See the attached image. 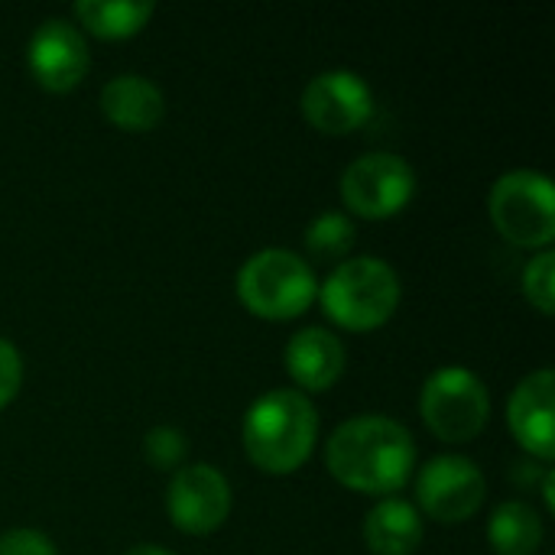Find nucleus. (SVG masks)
<instances>
[{"label":"nucleus","mask_w":555,"mask_h":555,"mask_svg":"<svg viewBox=\"0 0 555 555\" xmlns=\"http://www.w3.org/2000/svg\"><path fill=\"white\" fill-rule=\"evenodd\" d=\"M325 468L348 491L393 498L416 468V442L403 423L384 413H361L328 436Z\"/></svg>","instance_id":"f257e3e1"},{"label":"nucleus","mask_w":555,"mask_h":555,"mask_svg":"<svg viewBox=\"0 0 555 555\" xmlns=\"http://www.w3.org/2000/svg\"><path fill=\"white\" fill-rule=\"evenodd\" d=\"M241 442L254 468H260L263 475H293L315 452L319 413L312 400L293 387L270 390L247 406Z\"/></svg>","instance_id":"f03ea898"},{"label":"nucleus","mask_w":555,"mask_h":555,"mask_svg":"<svg viewBox=\"0 0 555 555\" xmlns=\"http://www.w3.org/2000/svg\"><path fill=\"white\" fill-rule=\"evenodd\" d=\"M400 299V276L380 257H348L335 263L315 296L325 319L345 332H374L387 325Z\"/></svg>","instance_id":"7ed1b4c3"},{"label":"nucleus","mask_w":555,"mask_h":555,"mask_svg":"<svg viewBox=\"0 0 555 555\" xmlns=\"http://www.w3.org/2000/svg\"><path fill=\"white\" fill-rule=\"evenodd\" d=\"M234 289L250 315L263 322H293L312 309L319 280L299 254L286 247H263L241 263Z\"/></svg>","instance_id":"20e7f679"},{"label":"nucleus","mask_w":555,"mask_h":555,"mask_svg":"<svg viewBox=\"0 0 555 555\" xmlns=\"http://www.w3.org/2000/svg\"><path fill=\"white\" fill-rule=\"evenodd\" d=\"M420 416L439 442L465 446L485 433L491 420V393L475 371L449 364L426 377L420 390Z\"/></svg>","instance_id":"39448f33"},{"label":"nucleus","mask_w":555,"mask_h":555,"mask_svg":"<svg viewBox=\"0 0 555 555\" xmlns=\"http://www.w3.org/2000/svg\"><path fill=\"white\" fill-rule=\"evenodd\" d=\"M488 211L498 234L514 247L550 250L555 241V189L546 172H504L491 189Z\"/></svg>","instance_id":"423d86ee"},{"label":"nucleus","mask_w":555,"mask_h":555,"mask_svg":"<svg viewBox=\"0 0 555 555\" xmlns=\"http://www.w3.org/2000/svg\"><path fill=\"white\" fill-rule=\"evenodd\" d=\"M341 205L367 221H387L400 215L416 195V172L397 153H364L341 172Z\"/></svg>","instance_id":"0eeeda50"},{"label":"nucleus","mask_w":555,"mask_h":555,"mask_svg":"<svg viewBox=\"0 0 555 555\" xmlns=\"http://www.w3.org/2000/svg\"><path fill=\"white\" fill-rule=\"evenodd\" d=\"M488 494L481 468L465 455H436L416 475V511L436 524L472 520Z\"/></svg>","instance_id":"6e6552de"},{"label":"nucleus","mask_w":555,"mask_h":555,"mask_svg":"<svg viewBox=\"0 0 555 555\" xmlns=\"http://www.w3.org/2000/svg\"><path fill=\"white\" fill-rule=\"evenodd\" d=\"M166 514L185 537H208L221 530L231 514L228 478L208 462L176 468L166 488Z\"/></svg>","instance_id":"1a4fd4ad"},{"label":"nucleus","mask_w":555,"mask_h":555,"mask_svg":"<svg viewBox=\"0 0 555 555\" xmlns=\"http://www.w3.org/2000/svg\"><path fill=\"white\" fill-rule=\"evenodd\" d=\"M371 114H374V94L358 72L348 68L322 72L302 91V117L328 137H345L361 130L371 120Z\"/></svg>","instance_id":"9d476101"},{"label":"nucleus","mask_w":555,"mask_h":555,"mask_svg":"<svg viewBox=\"0 0 555 555\" xmlns=\"http://www.w3.org/2000/svg\"><path fill=\"white\" fill-rule=\"evenodd\" d=\"M26 65L39 88L52 94H65L81 85L91 68L88 42L81 29L62 16H49L36 26L26 46Z\"/></svg>","instance_id":"9b49d317"},{"label":"nucleus","mask_w":555,"mask_h":555,"mask_svg":"<svg viewBox=\"0 0 555 555\" xmlns=\"http://www.w3.org/2000/svg\"><path fill=\"white\" fill-rule=\"evenodd\" d=\"M553 397L555 377L550 367H540L527 374L511 400H507V426L520 449L540 462H553L555 455V426H553Z\"/></svg>","instance_id":"f8f14e48"},{"label":"nucleus","mask_w":555,"mask_h":555,"mask_svg":"<svg viewBox=\"0 0 555 555\" xmlns=\"http://www.w3.org/2000/svg\"><path fill=\"white\" fill-rule=\"evenodd\" d=\"M283 364L293 384L299 387V393H325L345 377L348 351L335 332L322 325H309L289 338Z\"/></svg>","instance_id":"ddd939ff"},{"label":"nucleus","mask_w":555,"mask_h":555,"mask_svg":"<svg viewBox=\"0 0 555 555\" xmlns=\"http://www.w3.org/2000/svg\"><path fill=\"white\" fill-rule=\"evenodd\" d=\"M101 114L124 133H146L166 114L163 91L143 75H117L101 88Z\"/></svg>","instance_id":"4468645a"},{"label":"nucleus","mask_w":555,"mask_h":555,"mask_svg":"<svg viewBox=\"0 0 555 555\" xmlns=\"http://www.w3.org/2000/svg\"><path fill=\"white\" fill-rule=\"evenodd\" d=\"M364 546L371 555H413L423 546V517L403 498H380L364 517Z\"/></svg>","instance_id":"2eb2a0df"},{"label":"nucleus","mask_w":555,"mask_h":555,"mask_svg":"<svg viewBox=\"0 0 555 555\" xmlns=\"http://www.w3.org/2000/svg\"><path fill=\"white\" fill-rule=\"evenodd\" d=\"M72 13L98 39H130L150 23L156 7L146 0H78Z\"/></svg>","instance_id":"dca6fc26"},{"label":"nucleus","mask_w":555,"mask_h":555,"mask_svg":"<svg viewBox=\"0 0 555 555\" xmlns=\"http://www.w3.org/2000/svg\"><path fill=\"white\" fill-rule=\"evenodd\" d=\"M543 520L524 501H507L491 514L488 543L494 555H533L543 546Z\"/></svg>","instance_id":"f3484780"},{"label":"nucleus","mask_w":555,"mask_h":555,"mask_svg":"<svg viewBox=\"0 0 555 555\" xmlns=\"http://www.w3.org/2000/svg\"><path fill=\"white\" fill-rule=\"evenodd\" d=\"M354 221L345 211H325L306 228V250L322 263H341L354 247Z\"/></svg>","instance_id":"a211bd4d"},{"label":"nucleus","mask_w":555,"mask_h":555,"mask_svg":"<svg viewBox=\"0 0 555 555\" xmlns=\"http://www.w3.org/2000/svg\"><path fill=\"white\" fill-rule=\"evenodd\" d=\"M524 296L540 315L555 312V254L540 250L524 270Z\"/></svg>","instance_id":"6ab92c4d"},{"label":"nucleus","mask_w":555,"mask_h":555,"mask_svg":"<svg viewBox=\"0 0 555 555\" xmlns=\"http://www.w3.org/2000/svg\"><path fill=\"white\" fill-rule=\"evenodd\" d=\"M185 436L176 426H153L143 436V455L156 472H176L185 462Z\"/></svg>","instance_id":"aec40b11"},{"label":"nucleus","mask_w":555,"mask_h":555,"mask_svg":"<svg viewBox=\"0 0 555 555\" xmlns=\"http://www.w3.org/2000/svg\"><path fill=\"white\" fill-rule=\"evenodd\" d=\"M0 555H59L55 543L29 527H16L0 533Z\"/></svg>","instance_id":"412c9836"},{"label":"nucleus","mask_w":555,"mask_h":555,"mask_svg":"<svg viewBox=\"0 0 555 555\" xmlns=\"http://www.w3.org/2000/svg\"><path fill=\"white\" fill-rule=\"evenodd\" d=\"M20 384H23V358L7 338H0V410L16 400Z\"/></svg>","instance_id":"4be33fe9"},{"label":"nucleus","mask_w":555,"mask_h":555,"mask_svg":"<svg viewBox=\"0 0 555 555\" xmlns=\"http://www.w3.org/2000/svg\"><path fill=\"white\" fill-rule=\"evenodd\" d=\"M543 501L546 511H555V472H543Z\"/></svg>","instance_id":"5701e85b"},{"label":"nucleus","mask_w":555,"mask_h":555,"mask_svg":"<svg viewBox=\"0 0 555 555\" xmlns=\"http://www.w3.org/2000/svg\"><path fill=\"white\" fill-rule=\"evenodd\" d=\"M124 555H176V553H169V550H163V546H156V543H140V546H130Z\"/></svg>","instance_id":"b1692460"}]
</instances>
